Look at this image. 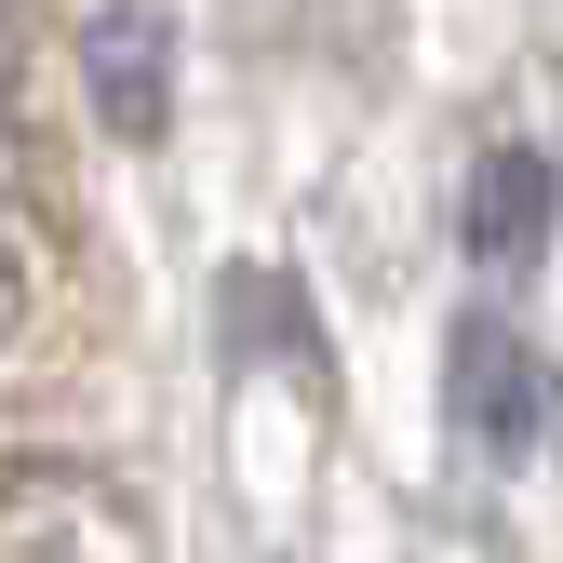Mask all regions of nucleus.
I'll use <instances>...</instances> for the list:
<instances>
[{
	"instance_id": "nucleus-1",
	"label": "nucleus",
	"mask_w": 563,
	"mask_h": 563,
	"mask_svg": "<svg viewBox=\"0 0 563 563\" xmlns=\"http://www.w3.org/2000/svg\"><path fill=\"white\" fill-rule=\"evenodd\" d=\"M443 416H456V443L483 470H537L550 456V416H563V376H550V349L510 309H470L456 349H443Z\"/></svg>"
},
{
	"instance_id": "nucleus-2",
	"label": "nucleus",
	"mask_w": 563,
	"mask_h": 563,
	"mask_svg": "<svg viewBox=\"0 0 563 563\" xmlns=\"http://www.w3.org/2000/svg\"><path fill=\"white\" fill-rule=\"evenodd\" d=\"M81 95H95V121L121 134V148L162 134V95H175V27H162V0H95V14H81Z\"/></svg>"
},
{
	"instance_id": "nucleus-3",
	"label": "nucleus",
	"mask_w": 563,
	"mask_h": 563,
	"mask_svg": "<svg viewBox=\"0 0 563 563\" xmlns=\"http://www.w3.org/2000/svg\"><path fill=\"white\" fill-rule=\"evenodd\" d=\"M470 255L510 268V282L550 255V162L537 148H483L470 162Z\"/></svg>"
},
{
	"instance_id": "nucleus-4",
	"label": "nucleus",
	"mask_w": 563,
	"mask_h": 563,
	"mask_svg": "<svg viewBox=\"0 0 563 563\" xmlns=\"http://www.w3.org/2000/svg\"><path fill=\"white\" fill-rule=\"evenodd\" d=\"M0 322H14V268H0Z\"/></svg>"
}]
</instances>
